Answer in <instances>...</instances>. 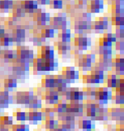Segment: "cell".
Segmentation results:
<instances>
[{
    "label": "cell",
    "mask_w": 124,
    "mask_h": 131,
    "mask_svg": "<svg viewBox=\"0 0 124 131\" xmlns=\"http://www.w3.org/2000/svg\"><path fill=\"white\" fill-rule=\"evenodd\" d=\"M33 74L35 75H43L47 74L49 72L57 71L59 69V63L56 59H45L40 56L34 58L33 61L31 64Z\"/></svg>",
    "instance_id": "cell-1"
},
{
    "label": "cell",
    "mask_w": 124,
    "mask_h": 131,
    "mask_svg": "<svg viewBox=\"0 0 124 131\" xmlns=\"http://www.w3.org/2000/svg\"><path fill=\"white\" fill-rule=\"evenodd\" d=\"M76 64L79 69L83 72H89L92 65L97 62V56L93 52L82 54L76 57Z\"/></svg>",
    "instance_id": "cell-2"
},
{
    "label": "cell",
    "mask_w": 124,
    "mask_h": 131,
    "mask_svg": "<svg viewBox=\"0 0 124 131\" xmlns=\"http://www.w3.org/2000/svg\"><path fill=\"white\" fill-rule=\"evenodd\" d=\"M16 53L17 57L14 60L12 63H23L29 62L31 64L35 58V52L33 50L29 49V47L24 45L16 47Z\"/></svg>",
    "instance_id": "cell-3"
},
{
    "label": "cell",
    "mask_w": 124,
    "mask_h": 131,
    "mask_svg": "<svg viewBox=\"0 0 124 131\" xmlns=\"http://www.w3.org/2000/svg\"><path fill=\"white\" fill-rule=\"evenodd\" d=\"M50 25L56 32L68 28L69 21L67 20V15L66 12H59L54 17H51Z\"/></svg>",
    "instance_id": "cell-4"
},
{
    "label": "cell",
    "mask_w": 124,
    "mask_h": 131,
    "mask_svg": "<svg viewBox=\"0 0 124 131\" xmlns=\"http://www.w3.org/2000/svg\"><path fill=\"white\" fill-rule=\"evenodd\" d=\"M113 90L108 88L107 86L97 87L96 90V95L94 101L98 104L107 105L109 101L112 100L113 99Z\"/></svg>",
    "instance_id": "cell-5"
},
{
    "label": "cell",
    "mask_w": 124,
    "mask_h": 131,
    "mask_svg": "<svg viewBox=\"0 0 124 131\" xmlns=\"http://www.w3.org/2000/svg\"><path fill=\"white\" fill-rule=\"evenodd\" d=\"M112 26L111 22L107 16L98 17L93 22L92 21V30L98 34H103L104 31L112 32Z\"/></svg>",
    "instance_id": "cell-6"
},
{
    "label": "cell",
    "mask_w": 124,
    "mask_h": 131,
    "mask_svg": "<svg viewBox=\"0 0 124 131\" xmlns=\"http://www.w3.org/2000/svg\"><path fill=\"white\" fill-rule=\"evenodd\" d=\"M33 22L36 23L38 27H45L50 23L51 16L49 12H46L45 10H42L39 8L33 13Z\"/></svg>",
    "instance_id": "cell-7"
},
{
    "label": "cell",
    "mask_w": 124,
    "mask_h": 131,
    "mask_svg": "<svg viewBox=\"0 0 124 131\" xmlns=\"http://www.w3.org/2000/svg\"><path fill=\"white\" fill-rule=\"evenodd\" d=\"M74 47L81 51H87L88 48L92 46V38L85 34H76L73 39Z\"/></svg>",
    "instance_id": "cell-8"
},
{
    "label": "cell",
    "mask_w": 124,
    "mask_h": 131,
    "mask_svg": "<svg viewBox=\"0 0 124 131\" xmlns=\"http://www.w3.org/2000/svg\"><path fill=\"white\" fill-rule=\"evenodd\" d=\"M11 34L13 38V41H14V44L16 45V47L23 45V43H24L27 33H26V29H24L22 25H16L12 29Z\"/></svg>",
    "instance_id": "cell-9"
},
{
    "label": "cell",
    "mask_w": 124,
    "mask_h": 131,
    "mask_svg": "<svg viewBox=\"0 0 124 131\" xmlns=\"http://www.w3.org/2000/svg\"><path fill=\"white\" fill-rule=\"evenodd\" d=\"M66 112L73 114L76 118H81L84 116V103L83 101H69Z\"/></svg>",
    "instance_id": "cell-10"
},
{
    "label": "cell",
    "mask_w": 124,
    "mask_h": 131,
    "mask_svg": "<svg viewBox=\"0 0 124 131\" xmlns=\"http://www.w3.org/2000/svg\"><path fill=\"white\" fill-rule=\"evenodd\" d=\"M33 90L17 91L14 95V103L19 105H27L34 96Z\"/></svg>",
    "instance_id": "cell-11"
},
{
    "label": "cell",
    "mask_w": 124,
    "mask_h": 131,
    "mask_svg": "<svg viewBox=\"0 0 124 131\" xmlns=\"http://www.w3.org/2000/svg\"><path fill=\"white\" fill-rule=\"evenodd\" d=\"M63 98L67 101H84V94L78 87H68Z\"/></svg>",
    "instance_id": "cell-12"
},
{
    "label": "cell",
    "mask_w": 124,
    "mask_h": 131,
    "mask_svg": "<svg viewBox=\"0 0 124 131\" xmlns=\"http://www.w3.org/2000/svg\"><path fill=\"white\" fill-rule=\"evenodd\" d=\"M42 98L46 105H54L60 100V95L55 89H46Z\"/></svg>",
    "instance_id": "cell-13"
},
{
    "label": "cell",
    "mask_w": 124,
    "mask_h": 131,
    "mask_svg": "<svg viewBox=\"0 0 124 131\" xmlns=\"http://www.w3.org/2000/svg\"><path fill=\"white\" fill-rule=\"evenodd\" d=\"M26 114H27L26 121H29L31 125H37L39 121H44L46 120V115L42 111L32 109L29 112H26Z\"/></svg>",
    "instance_id": "cell-14"
},
{
    "label": "cell",
    "mask_w": 124,
    "mask_h": 131,
    "mask_svg": "<svg viewBox=\"0 0 124 131\" xmlns=\"http://www.w3.org/2000/svg\"><path fill=\"white\" fill-rule=\"evenodd\" d=\"M112 70L117 76L123 77L124 75V58L122 55H116L113 57Z\"/></svg>",
    "instance_id": "cell-15"
},
{
    "label": "cell",
    "mask_w": 124,
    "mask_h": 131,
    "mask_svg": "<svg viewBox=\"0 0 124 131\" xmlns=\"http://www.w3.org/2000/svg\"><path fill=\"white\" fill-rule=\"evenodd\" d=\"M61 74L63 75L71 84L74 83L76 80L79 79V71L76 70L75 67L68 66V67L63 68V70H62Z\"/></svg>",
    "instance_id": "cell-16"
},
{
    "label": "cell",
    "mask_w": 124,
    "mask_h": 131,
    "mask_svg": "<svg viewBox=\"0 0 124 131\" xmlns=\"http://www.w3.org/2000/svg\"><path fill=\"white\" fill-rule=\"evenodd\" d=\"M45 59H54L55 58V49L54 46L49 44H44L39 47L37 50V56Z\"/></svg>",
    "instance_id": "cell-17"
},
{
    "label": "cell",
    "mask_w": 124,
    "mask_h": 131,
    "mask_svg": "<svg viewBox=\"0 0 124 131\" xmlns=\"http://www.w3.org/2000/svg\"><path fill=\"white\" fill-rule=\"evenodd\" d=\"M55 47L57 48L58 54H59V56L66 59L71 58V54H72V49L70 43L58 41L55 43Z\"/></svg>",
    "instance_id": "cell-18"
},
{
    "label": "cell",
    "mask_w": 124,
    "mask_h": 131,
    "mask_svg": "<svg viewBox=\"0 0 124 131\" xmlns=\"http://www.w3.org/2000/svg\"><path fill=\"white\" fill-rule=\"evenodd\" d=\"M92 30V21H85L78 19L74 22V31L76 34H85V31Z\"/></svg>",
    "instance_id": "cell-19"
},
{
    "label": "cell",
    "mask_w": 124,
    "mask_h": 131,
    "mask_svg": "<svg viewBox=\"0 0 124 131\" xmlns=\"http://www.w3.org/2000/svg\"><path fill=\"white\" fill-rule=\"evenodd\" d=\"M12 103H14V95L5 90H0V108L7 109Z\"/></svg>",
    "instance_id": "cell-20"
},
{
    "label": "cell",
    "mask_w": 124,
    "mask_h": 131,
    "mask_svg": "<svg viewBox=\"0 0 124 131\" xmlns=\"http://www.w3.org/2000/svg\"><path fill=\"white\" fill-rule=\"evenodd\" d=\"M12 66H11V73L12 75L15 77L17 79V81H24L28 78L29 73L28 72H25L23 69H22V66L20 64V63H12Z\"/></svg>",
    "instance_id": "cell-21"
},
{
    "label": "cell",
    "mask_w": 124,
    "mask_h": 131,
    "mask_svg": "<svg viewBox=\"0 0 124 131\" xmlns=\"http://www.w3.org/2000/svg\"><path fill=\"white\" fill-rule=\"evenodd\" d=\"M113 56H99L98 61L96 64L98 65L104 72L112 71Z\"/></svg>",
    "instance_id": "cell-22"
},
{
    "label": "cell",
    "mask_w": 124,
    "mask_h": 131,
    "mask_svg": "<svg viewBox=\"0 0 124 131\" xmlns=\"http://www.w3.org/2000/svg\"><path fill=\"white\" fill-rule=\"evenodd\" d=\"M78 129L81 131H95L96 124L95 121L88 119L84 116L81 119L78 121Z\"/></svg>",
    "instance_id": "cell-23"
},
{
    "label": "cell",
    "mask_w": 124,
    "mask_h": 131,
    "mask_svg": "<svg viewBox=\"0 0 124 131\" xmlns=\"http://www.w3.org/2000/svg\"><path fill=\"white\" fill-rule=\"evenodd\" d=\"M20 3L21 7L24 8L26 14H29L32 16L39 7V4L37 2V0H22Z\"/></svg>",
    "instance_id": "cell-24"
},
{
    "label": "cell",
    "mask_w": 124,
    "mask_h": 131,
    "mask_svg": "<svg viewBox=\"0 0 124 131\" xmlns=\"http://www.w3.org/2000/svg\"><path fill=\"white\" fill-rule=\"evenodd\" d=\"M17 85H18V81L13 75H9L7 78L3 80V90L10 93L13 92V90L17 88Z\"/></svg>",
    "instance_id": "cell-25"
},
{
    "label": "cell",
    "mask_w": 124,
    "mask_h": 131,
    "mask_svg": "<svg viewBox=\"0 0 124 131\" xmlns=\"http://www.w3.org/2000/svg\"><path fill=\"white\" fill-rule=\"evenodd\" d=\"M17 57L16 50L12 49H4L2 50L1 54H0V59L5 64H8L10 61H14L15 59Z\"/></svg>",
    "instance_id": "cell-26"
},
{
    "label": "cell",
    "mask_w": 124,
    "mask_h": 131,
    "mask_svg": "<svg viewBox=\"0 0 124 131\" xmlns=\"http://www.w3.org/2000/svg\"><path fill=\"white\" fill-rule=\"evenodd\" d=\"M109 116L118 124L119 122H123L124 121V112L122 107H114L109 110Z\"/></svg>",
    "instance_id": "cell-27"
},
{
    "label": "cell",
    "mask_w": 124,
    "mask_h": 131,
    "mask_svg": "<svg viewBox=\"0 0 124 131\" xmlns=\"http://www.w3.org/2000/svg\"><path fill=\"white\" fill-rule=\"evenodd\" d=\"M89 11L90 13H100L104 10L105 7V0H89Z\"/></svg>",
    "instance_id": "cell-28"
},
{
    "label": "cell",
    "mask_w": 124,
    "mask_h": 131,
    "mask_svg": "<svg viewBox=\"0 0 124 131\" xmlns=\"http://www.w3.org/2000/svg\"><path fill=\"white\" fill-rule=\"evenodd\" d=\"M24 107L26 108H28V109H29V110H32V109H36V110L42 109V107H43L42 97L37 95V94H34L33 98L30 100V102L29 103V104L24 105Z\"/></svg>",
    "instance_id": "cell-29"
},
{
    "label": "cell",
    "mask_w": 124,
    "mask_h": 131,
    "mask_svg": "<svg viewBox=\"0 0 124 131\" xmlns=\"http://www.w3.org/2000/svg\"><path fill=\"white\" fill-rule=\"evenodd\" d=\"M21 1H14V6L12 8V16L16 18H24L26 16V12L24 8L21 7Z\"/></svg>",
    "instance_id": "cell-30"
},
{
    "label": "cell",
    "mask_w": 124,
    "mask_h": 131,
    "mask_svg": "<svg viewBox=\"0 0 124 131\" xmlns=\"http://www.w3.org/2000/svg\"><path fill=\"white\" fill-rule=\"evenodd\" d=\"M119 76H117L115 73H109L105 77V82L106 83V86L109 89H115L117 86L118 80Z\"/></svg>",
    "instance_id": "cell-31"
},
{
    "label": "cell",
    "mask_w": 124,
    "mask_h": 131,
    "mask_svg": "<svg viewBox=\"0 0 124 131\" xmlns=\"http://www.w3.org/2000/svg\"><path fill=\"white\" fill-rule=\"evenodd\" d=\"M72 31H71V29H68V28L63 29V30H60V31L58 32V38H59V41L71 43V42H72Z\"/></svg>",
    "instance_id": "cell-32"
},
{
    "label": "cell",
    "mask_w": 124,
    "mask_h": 131,
    "mask_svg": "<svg viewBox=\"0 0 124 131\" xmlns=\"http://www.w3.org/2000/svg\"><path fill=\"white\" fill-rule=\"evenodd\" d=\"M42 85L45 89H54V75L46 74L42 80Z\"/></svg>",
    "instance_id": "cell-33"
},
{
    "label": "cell",
    "mask_w": 124,
    "mask_h": 131,
    "mask_svg": "<svg viewBox=\"0 0 124 131\" xmlns=\"http://www.w3.org/2000/svg\"><path fill=\"white\" fill-rule=\"evenodd\" d=\"M14 45V41L11 37V33H5L1 38H0V46L2 47L8 48Z\"/></svg>",
    "instance_id": "cell-34"
},
{
    "label": "cell",
    "mask_w": 124,
    "mask_h": 131,
    "mask_svg": "<svg viewBox=\"0 0 124 131\" xmlns=\"http://www.w3.org/2000/svg\"><path fill=\"white\" fill-rule=\"evenodd\" d=\"M96 90H97V87L89 86V87L84 88V90H82L84 94V99H86V101L87 100L94 101L95 95H96Z\"/></svg>",
    "instance_id": "cell-35"
},
{
    "label": "cell",
    "mask_w": 124,
    "mask_h": 131,
    "mask_svg": "<svg viewBox=\"0 0 124 131\" xmlns=\"http://www.w3.org/2000/svg\"><path fill=\"white\" fill-rule=\"evenodd\" d=\"M14 6V0H0V12L7 13L12 10Z\"/></svg>",
    "instance_id": "cell-36"
},
{
    "label": "cell",
    "mask_w": 124,
    "mask_h": 131,
    "mask_svg": "<svg viewBox=\"0 0 124 131\" xmlns=\"http://www.w3.org/2000/svg\"><path fill=\"white\" fill-rule=\"evenodd\" d=\"M111 6H112V16H114V15L123 16L124 15L123 3L119 2V1H114Z\"/></svg>",
    "instance_id": "cell-37"
},
{
    "label": "cell",
    "mask_w": 124,
    "mask_h": 131,
    "mask_svg": "<svg viewBox=\"0 0 124 131\" xmlns=\"http://www.w3.org/2000/svg\"><path fill=\"white\" fill-rule=\"evenodd\" d=\"M41 33L46 39L54 38L55 34H58V32H56V31L53 29L50 25H48V26L47 25L45 26L44 27V29H42Z\"/></svg>",
    "instance_id": "cell-38"
},
{
    "label": "cell",
    "mask_w": 124,
    "mask_h": 131,
    "mask_svg": "<svg viewBox=\"0 0 124 131\" xmlns=\"http://www.w3.org/2000/svg\"><path fill=\"white\" fill-rule=\"evenodd\" d=\"M14 124V121H13L12 116H0V127L1 126H7V127L10 128Z\"/></svg>",
    "instance_id": "cell-39"
},
{
    "label": "cell",
    "mask_w": 124,
    "mask_h": 131,
    "mask_svg": "<svg viewBox=\"0 0 124 131\" xmlns=\"http://www.w3.org/2000/svg\"><path fill=\"white\" fill-rule=\"evenodd\" d=\"M44 121H45L44 126H45V129L46 130H50V129L57 128L59 126V121L55 118L54 119H46Z\"/></svg>",
    "instance_id": "cell-40"
},
{
    "label": "cell",
    "mask_w": 124,
    "mask_h": 131,
    "mask_svg": "<svg viewBox=\"0 0 124 131\" xmlns=\"http://www.w3.org/2000/svg\"><path fill=\"white\" fill-rule=\"evenodd\" d=\"M114 50L113 47H101L98 46L97 47V52L99 56H113Z\"/></svg>",
    "instance_id": "cell-41"
},
{
    "label": "cell",
    "mask_w": 124,
    "mask_h": 131,
    "mask_svg": "<svg viewBox=\"0 0 124 131\" xmlns=\"http://www.w3.org/2000/svg\"><path fill=\"white\" fill-rule=\"evenodd\" d=\"M111 25L115 27L124 26V16L119 15H114L111 17Z\"/></svg>",
    "instance_id": "cell-42"
},
{
    "label": "cell",
    "mask_w": 124,
    "mask_h": 131,
    "mask_svg": "<svg viewBox=\"0 0 124 131\" xmlns=\"http://www.w3.org/2000/svg\"><path fill=\"white\" fill-rule=\"evenodd\" d=\"M11 129V131H30L29 125L23 122L20 124H13Z\"/></svg>",
    "instance_id": "cell-43"
},
{
    "label": "cell",
    "mask_w": 124,
    "mask_h": 131,
    "mask_svg": "<svg viewBox=\"0 0 124 131\" xmlns=\"http://www.w3.org/2000/svg\"><path fill=\"white\" fill-rule=\"evenodd\" d=\"M114 103L117 105H121L122 106L124 104V93H120V92H115V94L113 95Z\"/></svg>",
    "instance_id": "cell-44"
},
{
    "label": "cell",
    "mask_w": 124,
    "mask_h": 131,
    "mask_svg": "<svg viewBox=\"0 0 124 131\" xmlns=\"http://www.w3.org/2000/svg\"><path fill=\"white\" fill-rule=\"evenodd\" d=\"M13 116H15V118L17 121H20V122H24L27 119V114H26V112L24 111H17L13 113Z\"/></svg>",
    "instance_id": "cell-45"
},
{
    "label": "cell",
    "mask_w": 124,
    "mask_h": 131,
    "mask_svg": "<svg viewBox=\"0 0 124 131\" xmlns=\"http://www.w3.org/2000/svg\"><path fill=\"white\" fill-rule=\"evenodd\" d=\"M114 51L118 52V55L123 56L124 53V42L123 40H117L114 42Z\"/></svg>",
    "instance_id": "cell-46"
},
{
    "label": "cell",
    "mask_w": 124,
    "mask_h": 131,
    "mask_svg": "<svg viewBox=\"0 0 124 131\" xmlns=\"http://www.w3.org/2000/svg\"><path fill=\"white\" fill-rule=\"evenodd\" d=\"M50 6L53 9H56V10H61L63 8L64 2L63 0H51Z\"/></svg>",
    "instance_id": "cell-47"
},
{
    "label": "cell",
    "mask_w": 124,
    "mask_h": 131,
    "mask_svg": "<svg viewBox=\"0 0 124 131\" xmlns=\"http://www.w3.org/2000/svg\"><path fill=\"white\" fill-rule=\"evenodd\" d=\"M114 34L118 40H123L124 38V26L116 27Z\"/></svg>",
    "instance_id": "cell-48"
},
{
    "label": "cell",
    "mask_w": 124,
    "mask_h": 131,
    "mask_svg": "<svg viewBox=\"0 0 124 131\" xmlns=\"http://www.w3.org/2000/svg\"><path fill=\"white\" fill-rule=\"evenodd\" d=\"M103 37L105 38L107 40H109V42H111L113 44L117 41V38L115 36L114 33L113 32H106V33H103Z\"/></svg>",
    "instance_id": "cell-49"
},
{
    "label": "cell",
    "mask_w": 124,
    "mask_h": 131,
    "mask_svg": "<svg viewBox=\"0 0 124 131\" xmlns=\"http://www.w3.org/2000/svg\"><path fill=\"white\" fill-rule=\"evenodd\" d=\"M98 46L101 47H113V43L111 42H109V40H107L105 38H104L103 36L101 38H99V42H98Z\"/></svg>",
    "instance_id": "cell-50"
},
{
    "label": "cell",
    "mask_w": 124,
    "mask_h": 131,
    "mask_svg": "<svg viewBox=\"0 0 124 131\" xmlns=\"http://www.w3.org/2000/svg\"><path fill=\"white\" fill-rule=\"evenodd\" d=\"M81 20L85 21H92V13L90 12H83L81 15Z\"/></svg>",
    "instance_id": "cell-51"
},
{
    "label": "cell",
    "mask_w": 124,
    "mask_h": 131,
    "mask_svg": "<svg viewBox=\"0 0 124 131\" xmlns=\"http://www.w3.org/2000/svg\"><path fill=\"white\" fill-rule=\"evenodd\" d=\"M51 0H37L39 5L42 6H46V5H50Z\"/></svg>",
    "instance_id": "cell-52"
},
{
    "label": "cell",
    "mask_w": 124,
    "mask_h": 131,
    "mask_svg": "<svg viewBox=\"0 0 124 131\" xmlns=\"http://www.w3.org/2000/svg\"><path fill=\"white\" fill-rule=\"evenodd\" d=\"M5 33H6V29L1 25V23H0V38H1Z\"/></svg>",
    "instance_id": "cell-53"
},
{
    "label": "cell",
    "mask_w": 124,
    "mask_h": 131,
    "mask_svg": "<svg viewBox=\"0 0 124 131\" xmlns=\"http://www.w3.org/2000/svg\"><path fill=\"white\" fill-rule=\"evenodd\" d=\"M49 131H65L63 129H62L61 127H57V128H54V129H50Z\"/></svg>",
    "instance_id": "cell-54"
},
{
    "label": "cell",
    "mask_w": 124,
    "mask_h": 131,
    "mask_svg": "<svg viewBox=\"0 0 124 131\" xmlns=\"http://www.w3.org/2000/svg\"><path fill=\"white\" fill-rule=\"evenodd\" d=\"M114 1H119V2L123 3V2H124V0H114Z\"/></svg>",
    "instance_id": "cell-55"
},
{
    "label": "cell",
    "mask_w": 124,
    "mask_h": 131,
    "mask_svg": "<svg viewBox=\"0 0 124 131\" xmlns=\"http://www.w3.org/2000/svg\"><path fill=\"white\" fill-rule=\"evenodd\" d=\"M2 110H3V109H1V108H0V116H2Z\"/></svg>",
    "instance_id": "cell-56"
},
{
    "label": "cell",
    "mask_w": 124,
    "mask_h": 131,
    "mask_svg": "<svg viewBox=\"0 0 124 131\" xmlns=\"http://www.w3.org/2000/svg\"><path fill=\"white\" fill-rule=\"evenodd\" d=\"M1 51H2V47L0 46V54H1Z\"/></svg>",
    "instance_id": "cell-57"
}]
</instances>
